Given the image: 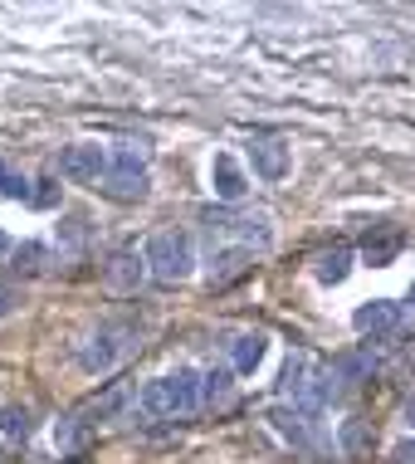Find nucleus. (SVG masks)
Segmentation results:
<instances>
[{
    "label": "nucleus",
    "instance_id": "15",
    "mask_svg": "<svg viewBox=\"0 0 415 464\" xmlns=\"http://www.w3.org/2000/svg\"><path fill=\"white\" fill-rule=\"evenodd\" d=\"M337 445H343V455L347 459H362V455H372V445H376V435H372V425L367 420H343V430H337Z\"/></svg>",
    "mask_w": 415,
    "mask_h": 464
},
{
    "label": "nucleus",
    "instance_id": "12",
    "mask_svg": "<svg viewBox=\"0 0 415 464\" xmlns=\"http://www.w3.org/2000/svg\"><path fill=\"white\" fill-rule=\"evenodd\" d=\"M122 406H128V386H122V382H112V386H108L103 396H93V401H88V406H79V411H73V416H79V420L88 425V430H93L98 420L118 416Z\"/></svg>",
    "mask_w": 415,
    "mask_h": 464
},
{
    "label": "nucleus",
    "instance_id": "25",
    "mask_svg": "<svg viewBox=\"0 0 415 464\" xmlns=\"http://www.w3.org/2000/svg\"><path fill=\"white\" fill-rule=\"evenodd\" d=\"M15 304H20V294L10 284H0V318H10V313H15Z\"/></svg>",
    "mask_w": 415,
    "mask_h": 464
},
{
    "label": "nucleus",
    "instance_id": "29",
    "mask_svg": "<svg viewBox=\"0 0 415 464\" xmlns=\"http://www.w3.org/2000/svg\"><path fill=\"white\" fill-rule=\"evenodd\" d=\"M410 308H415V279H410Z\"/></svg>",
    "mask_w": 415,
    "mask_h": 464
},
{
    "label": "nucleus",
    "instance_id": "23",
    "mask_svg": "<svg viewBox=\"0 0 415 464\" xmlns=\"http://www.w3.org/2000/svg\"><path fill=\"white\" fill-rule=\"evenodd\" d=\"M0 200H30V181L0 161Z\"/></svg>",
    "mask_w": 415,
    "mask_h": 464
},
{
    "label": "nucleus",
    "instance_id": "14",
    "mask_svg": "<svg viewBox=\"0 0 415 464\" xmlns=\"http://www.w3.org/2000/svg\"><path fill=\"white\" fill-rule=\"evenodd\" d=\"M264 353H269V337L264 333H240L230 343V362H235V372H259V362H264Z\"/></svg>",
    "mask_w": 415,
    "mask_h": 464
},
{
    "label": "nucleus",
    "instance_id": "18",
    "mask_svg": "<svg viewBox=\"0 0 415 464\" xmlns=\"http://www.w3.org/2000/svg\"><path fill=\"white\" fill-rule=\"evenodd\" d=\"M372 372H376V357L372 353H343V357H333V376H337V382H367Z\"/></svg>",
    "mask_w": 415,
    "mask_h": 464
},
{
    "label": "nucleus",
    "instance_id": "27",
    "mask_svg": "<svg viewBox=\"0 0 415 464\" xmlns=\"http://www.w3.org/2000/svg\"><path fill=\"white\" fill-rule=\"evenodd\" d=\"M401 420H406V430H415V396L406 401V411H401Z\"/></svg>",
    "mask_w": 415,
    "mask_h": 464
},
{
    "label": "nucleus",
    "instance_id": "24",
    "mask_svg": "<svg viewBox=\"0 0 415 464\" xmlns=\"http://www.w3.org/2000/svg\"><path fill=\"white\" fill-rule=\"evenodd\" d=\"M30 206H34V210H54V206H59V181H54V177H40V181H34Z\"/></svg>",
    "mask_w": 415,
    "mask_h": 464
},
{
    "label": "nucleus",
    "instance_id": "1",
    "mask_svg": "<svg viewBox=\"0 0 415 464\" xmlns=\"http://www.w3.org/2000/svg\"><path fill=\"white\" fill-rule=\"evenodd\" d=\"M142 265L152 279L161 284H181V279H191L196 274V245H191V235L186 230H161L147 240L142 249Z\"/></svg>",
    "mask_w": 415,
    "mask_h": 464
},
{
    "label": "nucleus",
    "instance_id": "10",
    "mask_svg": "<svg viewBox=\"0 0 415 464\" xmlns=\"http://www.w3.org/2000/svg\"><path fill=\"white\" fill-rule=\"evenodd\" d=\"M347 274H352V249L347 245H333V249H323V255L313 259V279H318L323 288L347 284Z\"/></svg>",
    "mask_w": 415,
    "mask_h": 464
},
{
    "label": "nucleus",
    "instance_id": "28",
    "mask_svg": "<svg viewBox=\"0 0 415 464\" xmlns=\"http://www.w3.org/2000/svg\"><path fill=\"white\" fill-rule=\"evenodd\" d=\"M10 249H15V245H10V235H5V230H0V259H5V255H10Z\"/></svg>",
    "mask_w": 415,
    "mask_h": 464
},
{
    "label": "nucleus",
    "instance_id": "6",
    "mask_svg": "<svg viewBox=\"0 0 415 464\" xmlns=\"http://www.w3.org/2000/svg\"><path fill=\"white\" fill-rule=\"evenodd\" d=\"M210 191H216V200H225V206L245 200L249 177H245V167H240L230 152H216V161H210Z\"/></svg>",
    "mask_w": 415,
    "mask_h": 464
},
{
    "label": "nucleus",
    "instance_id": "17",
    "mask_svg": "<svg viewBox=\"0 0 415 464\" xmlns=\"http://www.w3.org/2000/svg\"><path fill=\"white\" fill-rule=\"evenodd\" d=\"M44 265H49V245H40V240H24V245H15V274H24V279H40L44 274Z\"/></svg>",
    "mask_w": 415,
    "mask_h": 464
},
{
    "label": "nucleus",
    "instance_id": "8",
    "mask_svg": "<svg viewBox=\"0 0 415 464\" xmlns=\"http://www.w3.org/2000/svg\"><path fill=\"white\" fill-rule=\"evenodd\" d=\"M249 269H255V249H249V245L216 249V259H210V284H216V288H225V284L245 279Z\"/></svg>",
    "mask_w": 415,
    "mask_h": 464
},
{
    "label": "nucleus",
    "instance_id": "9",
    "mask_svg": "<svg viewBox=\"0 0 415 464\" xmlns=\"http://www.w3.org/2000/svg\"><path fill=\"white\" fill-rule=\"evenodd\" d=\"M122 353H128V343H122V333L118 328H103L93 337V343L83 347V372H108L112 362H118Z\"/></svg>",
    "mask_w": 415,
    "mask_h": 464
},
{
    "label": "nucleus",
    "instance_id": "3",
    "mask_svg": "<svg viewBox=\"0 0 415 464\" xmlns=\"http://www.w3.org/2000/svg\"><path fill=\"white\" fill-rule=\"evenodd\" d=\"M103 171H108V147H98V142H73L64 157H59V177L64 181H79V186H88V181H103Z\"/></svg>",
    "mask_w": 415,
    "mask_h": 464
},
{
    "label": "nucleus",
    "instance_id": "20",
    "mask_svg": "<svg viewBox=\"0 0 415 464\" xmlns=\"http://www.w3.org/2000/svg\"><path fill=\"white\" fill-rule=\"evenodd\" d=\"M225 230H240L245 240H255L259 249L264 245H274V225H269V216H240V220H230Z\"/></svg>",
    "mask_w": 415,
    "mask_h": 464
},
{
    "label": "nucleus",
    "instance_id": "2",
    "mask_svg": "<svg viewBox=\"0 0 415 464\" xmlns=\"http://www.w3.org/2000/svg\"><path fill=\"white\" fill-rule=\"evenodd\" d=\"M142 406L152 416H191L200 406V372L191 367H176L171 376H152L142 386Z\"/></svg>",
    "mask_w": 415,
    "mask_h": 464
},
{
    "label": "nucleus",
    "instance_id": "13",
    "mask_svg": "<svg viewBox=\"0 0 415 464\" xmlns=\"http://www.w3.org/2000/svg\"><path fill=\"white\" fill-rule=\"evenodd\" d=\"M401 245H406V235H401V230H372L367 240H362V259H367L372 269H386L401 255Z\"/></svg>",
    "mask_w": 415,
    "mask_h": 464
},
{
    "label": "nucleus",
    "instance_id": "5",
    "mask_svg": "<svg viewBox=\"0 0 415 464\" xmlns=\"http://www.w3.org/2000/svg\"><path fill=\"white\" fill-rule=\"evenodd\" d=\"M142 279H147L142 255H137V249H112L108 265H103V284L112 288V294H137Z\"/></svg>",
    "mask_w": 415,
    "mask_h": 464
},
{
    "label": "nucleus",
    "instance_id": "21",
    "mask_svg": "<svg viewBox=\"0 0 415 464\" xmlns=\"http://www.w3.org/2000/svg\"><path fill=\"white\" fill-rule=\"evenodd\" d=\"M279 386L288 396H304V386H308V357L298 353V357H288V367H284V376H279Z\"/></svg>",
    "mask_w": 415,
    "mask_h": 464
},
{
    "label": "nucleus",
    "instance_id": "19",
    "mask_svg": "<svg viewBox=\"0 0 415 464\" xmlns=\"http://www.w3.org/2000/svg\"><path fill=\"white\" fill-rule=\"evenodd\" d=\"M269 425L284 435V440H294V445H308V430H304V416H298V411H288V406H274V411H269Z\"/></svg>",
    "mask_w": 415,
    "mask_h": 464
},
{
    "label": "nucleus",
    "instance_id": "7",
    "mask_svg": "<svg viewBox=\"0 0 415 464\" xmlns=\"http://www.w3.org/2000/svg\"><path fill=\"white\" fill-rule=\"evenodd\" d=\"M352 328L372 333V337L396 333L401 328V304H391V298H372V304H362L357 313H352Z\"/></svg>",
    "mask_w": 415,
    "mask_h": 464
},
{
    "label": "nucleus",
    "instance_id": "4",
    "mask_svg": "<svg viewBox=\"0 0 415 464\" xmlns=\"http://www.w3.org/2000/svg\"><path fill=\"white\" fill-rule=\"evenodd\" d=\"M249 167H255L259 181H284L288 167H294V152L279 137H259V142H249Z\"/></svg>",
    "mask_w": 415,
    "mask_h": 464
},
{
    "label": "nucleus",
    "instance_id": "11",
    "mask_svg": "<svg viewBox=\"0 0 415 464\" xmlns=\"http://www.w3.org/2000/svg\"><path fill=\"white\" fill-rule=\"evenodd\" d=\"M98 191L112 196V200H142L147 191H152V181H147V171H103Z\"/></svg>",
    "mask_w": 415,
    "mask_h": 464
},
{
    "label": "nucleus",
    "instance_id": "26",
    "mask_svg": "<svg viewBox=\"0 0 415 464\" xmlns=\"http://www.w3.org/2000/svg\"><path fill=\"white\" fill-rule=\"evenodd\" d=\"M391 459H396V464H415V440H401V445L391 450Z\"/></svg>",
    "mask_w": 415,
    "mask_h": 464
},
{
    "label": "nucleus",
    "instance_id": "16",
    "mask_svg": "<svg viewBox=\"0 0 415 464\" xmlns=\"http://www.w3.org/2000/svg\"><path fill=\"white\" fill-rule=\"evenodd\" d=\"M230 396H235V376L225 367H210L200 376V406H225Z\"/></svg>",
    "mask_w": 415,
    "mask_h": 464
},
{
    "label": "nucleus",
    "instance_id": "22",
    "mask_svg": "<svg viewBox=\"0 0 415 464\" xmlns=\"http://www.w3.org/2000/svg\"><path fill=\"white\" fill-rule=\"evenodd\" d=\"M0 430H5V435H15V440H24V435L34 430L30 411H24V406H5V411H0Z\"/></svg>",
    "mask_w": 415,
    "mask_h": 464
}]
</instances>
